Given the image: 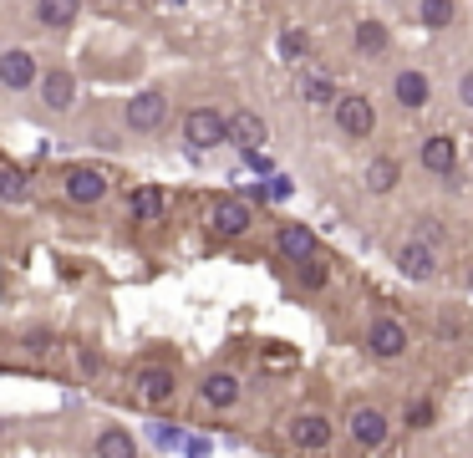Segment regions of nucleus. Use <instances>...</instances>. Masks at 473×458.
I'll list each match as a JSON object with an SVG mask.
<instances>
[{
    "label": "nucleus",
    "mask_w": 473,
    "mask_h": 458,
    "mask_svg": "<svg viewBox=\"0 0 473 458\" xmlns=\"http://www.w3.org/2000/svg\"><path fill=\"white\" fill-rule=\"evenodd\" d=\"M301 97L310 107H331L336 103V82H331L321 66H301Z\"/></svg>",
    "instance_id": "a211bd4d"
},
{
    "label": "nucleus",
    "mask_w": 473,
    "mask_h": 458,
    "mask_svg": "<svg viewBox=\"0 0 473 458\" xmlns=\"http://www.w3.org/2000/svg\"><path fill=\"white\" fill-rule=\"evenodd\" d=\"M31 16H36L42 26H72L77 21V5H72V0H42Z\"/></svg>",
    "instance_id": "4be33fe9"
},
{
    "label": "nucleus",
    "mask_w": 473,
    "mask_h": 458,
    "mask_svg": "<svg viewBox=\"0 0 473 458\" xmlns=\"http://www.w3.org/2000/svg\"><path fill=\"white\" fill-rule=\"evenodd\" d=\"M367 188H371V194H392V188H397V164H392V158H371Z\"/></svg>",
    "instance_id": "393cba45"
},
{
    "label": "nucleus",
    "mask_w": 473,
    "mask_h": 458,
    "mask_svg": "<svg viewBox=\"0 0 473 458\" xmlns=\"http://www.w3.org/2000/svg\"><path fill=\"white\" fill-rule=\"evenodd\" d=\"M26 341H31V347H36V352H46V347H51V341H57V336H51V332H31V336H26Z\"/></svg>",
    "instance_id": "473e14b6"
},
{
    "label": "nucleus",
    "mask_w": 473,
    "mask_h": 458,
    "mask_svg": "<svg viewBox=\"0 0 473 458\" xmlns=\"http://www.w3.org/2000/svg\"><path fill=\"white\" fill-rule=\"evenodd\" d=\"M168 118V97L158 92V87H148V92H138L133 103L123 107V123L133 127V133H158Z\"/></svg>",
    "instance_id": "f03ea898"
},
{
    "label": "nucleus",
    "mask_w": 473,
    "mask_h": 458,
    "mask_svg": "<svg viewBox=\"0 0 473 458\" xmlns=\"http://www.w3.org/2000/svg\"><path fill=\"white\" fill-rule=\"evenodd\" d=\"M347 433L362 443V448H382L387 443V413H377V408H351V417H347Z\"/></svg>",
    "instance_id": "1a4fd4ad"
},
{
    "label": "nucleus",
    "mask_w": 473,
    "mask_h": 458,
    "mask_svg": "<svg viewBox=\"0 0 473 458\" xmlns=\"http://www.w3.org/2000/svg\"><path fill=\"white\" fill-rule=\"evenodd\" d=\"M249 219H255L249 204L234 199V194H229V199H214V209H209V229H214L219 240H240V234L249 229Z\"/></svg>",
    "instance_id": "423d86ee"
},
{
    "label": "nucleus",
    "mask_w": 473,
    "mask_h": 458,
    "mask_svg": "<svg viewBox=\"0 0 473 458\" xmlns=\"http://www.w3.org/2000/svg\"><path fill=\"white\" fill-rule=\"evenodd\" d=\"M351 36H356V51H362V57L387 51V26H382V21H356V31H351Z\"/></svg>",
    "instance_id": "412c9836"
},
{
    "label": "nucleus",
    "mask_w": 473,
    "mask_h": 458,
    "mask_svg": "<svg viewBox=\"0 0 473 458\" xmlns=\"http://www.w3.org/2000/svg\"><path fill=\"white\" fill-rule=\"evenodd\" d=\"M275 250L286 255V260H295V265H310V260H316V229L280 225L275 229Z\"/></svg>",
    "instance_id": "9b49d317"
},
{
    "label": "nucleus",
    "mask_w": 473,
    "mask_h": 458,
    "mask_svg": "<svg viewBox=\"0 0 473 458\" xmlns=\"http://www.w3.org/2000/svg\"><path fill=\"white\" fill-rule=\"evenodd\" d=\"M148 433H153V443H158V448H179V428H173V423H153Z\"/></svg>",
    "instance_id": "cd10ccee"
},
{
    "label": "nucleus",
    "mask_w": 473,
    "mask_h": 458,
    "mask_svg": "<svg viewBox=\"0 0 473 458\" xmlns=\"http://www.w3.org/2000/svg\"><path fill=\"white\" fill-rule=\"evenodd\" d=\"M97 458H138V443H133V433H123V428H107V433L97 438Z\"/></svg>",
    "instance_id": "aec40b11"
},
{
    "label": "nucleus",
    "mask_w": 473,
    "mask_h": 458,
    "mask_svg": "<svg viewBox=\"0 0 473 458\" xmlns=\"http://www.w3.org/2000/svg\"><path fill=\"white\" fill-rule=\"evenodd\" d=\"M62 194H66V204H77V209H92V204H103V199H107V173H103V168H92V164H77V168H66V179H62Z\"/></svg>",
    "instance_id": "f257e3e1"
},
{
    "label": "nucleus",
    "mask_w": 473,
    "mask_h": 458,
    "mask_svg": "<svg viewBox=\"0 0 473 458\" xmlns=\"http://www.w3.org/2000/svg\"><path fill=\"white\" fill-rule=\"evenodd\" d=\"M428 417H432V408H428V402H412V408H408V423H412V428H423Z\"/></svg>",
    "instance_id": "c756f323"
},
{
    "label": "nucleus",
    "mask_w": 473,
    "mask_h": 458,
    "mask_svg": "<svg viewBox=\"0 0 473 458\" xmlns=\"http://www.w3.org/2000/svg\"><path fill=\"white\" fill-rule=\"evenodd\" d=\"M392 97L408 107V112H423V107H428V77H423L417 66H402L397 82H392Z\"/></svg>",
    "instance_id": "2eb2a0df"
},
{
    "label": "nucleus",
    "mask_w": 473,
    "mask_h": 458,
    "mask_svg": "<svg viewBox=\"0 0 473 458\" xmlns=\"http://www.w3.org/2000/svg\"><path fill=\"white\" fill-rule=\"evenodd\" d=\"M184 138H188V148H219L225 143V112H214V107H194L184 118Z\"/></svg>",
    "instance_id": "39448f33"
},
{
    "label": "nucleus",
    "mask_w": 473,
    "mask_h": 458,
    "mask_svg": "<svg viewBox=\"0 0 473 458\" xmlns=\"http://www.w3.org/2000/svg\"><path fill=\"white\" fill-rule=\"evenodd\" d=\"M199 397H204V408L225 413V408L240 402V377H234V372H209L204 382H199Z\"/></svg>",
    "instance_id": "ddd939ff"
},
{
    "label": "nucleus",
    "mask_w": 473,
    "mask_h": 458,
    "mask_svg": "<svg viewBox=\"0 0 473 458\" xmlns=\"http://www.w3.org/2000/svg\"><path fill=\"white\" fill-rule=\"evenodd\" d=\"M397 271L408 275V280H432L438 275V255L428 250V245H417V240H408V245H397Z\"/></svg>",
    "instance_id": "f8f14e48"
},
{
    "label": "nucleus",
    "mask_w": 473,
    "mask_h": 458,
    "mask_svg": "<svg viewBox=\"0 0 473 458\" xmlns=\"http://www.w3.org/2000/svg\"><path fill=\"white\" fill-rule=\"evenodd\" d=\"M453 16H458V11H453L448 0H423V5H417V26H428V31L453 26Z\"/></svg>",
    "instance_id": "5701e85b"
},
{
    "label": "nucleus",
    "mask_w": 473,
    "mask_h": 458,
    "mask_svg": "<svg viewBox=\"0 0 473 458\" xmlns=\"http://www.w3.org/2000/svg\"><path fill=\"white\" fill-rule=\"evenodd\" d=\"M164 188L158 184H143V188H133V199H127V214H133V219H158V214H164Z\"/></svg>",
    "instance_id": "6ab92c4d"
},
{
    "label": "nucleus",
    "mask_w": 473,
    "mask_h": 458,
    "mask_svg": "<svg viewBox=\"0 0 473 458\" xmlns=\"http://www.w3.org/2000/svg\"><path fill=\"white\" fill-rule=\"evenodd\" d=\"M306 51V31H280V57H301Z\"/></svg>",
    "instance_id": "bb28decb"
},
{
    "label": "nucleus",
    "mask_w": 473,
    "mask_h": 458,
    "mask_svg": "<svg viewBox=\"0 0 473 458\" xmlns=\"http://www.w3.org/2000/svg\"><path fill=\"white\" fill-rule=\"evenodd\" d=\"M417 158H423V168H428V173H438V179H453V168H458V143H453V138H443V133H432Z\"/></svg>",
    "instance_id": "4468645a"
},
{
    "label": "nucleus",
    "mask_w": 473,
    "mask_h": 458,
    "mask_svg": "<svg viewBox=\"0 0 473 458\" xmlns=\"http://www.w3.org/2000/svg\"><path fill=\"white\" fill-rule=\"evenodd\" d=\"M42 97L51 112H66L72 107V97H77V82H72V72H62V66H51L42 77Z\"/></svg>",
    "instance_id": "f3484780"
},
{
    "label": "nucleus",
    "mask_w": 473,
    "mask_h": 458,
    "mask_svg": "<svg viewBox=\"0 0 473 458\" xmlns=\"http://www.w3.org/2000/svg\"><path fill=\"white\" fill-rule=\"evenodd\" d=\"M265 118L260 112H249V107H240V112H229L225 118V143H234L240 153H260L265 148Z\"/></svg>",
    "instance_id": "7ed1b4c3"
},
{
    "label": "nucleus",
    "mask_w": 473,
    "mask_h": 458,
    "mask_svg": "<svg viewBox=\"0 0 473 458\" xmlns=\"http://www.w3.org/2000/svg\"><path fill=\"white\" fill-rule=\"evenodd\" d=\"M367 347H371V356H402L408 352V326L397 321V316H377L371 321V332H367Z\"/></svg>",
    "instance_id": "6e6552de"
},
{
    "label": "nucleus",
    "mask_w": 473,
    "mask_h": 458,
    "mask_svg": "<svg viewBox=\"0 0 473 458\" xmlns=\"http://www.w3.org/2000/svg\"><path fill=\"white\" fill-rule=\"evenodd\" d=\"M331 112H336V127H341L347 138H367L371 127H377V107H371L362 92H351V97H336V103H331Z\"/></svg>",
    "instance_id": "20e7f679"
},
{
    "label": "nucleus",
    "mask_w": 473,
    "mask_h": 458,
    "mask_svg": "<svg viewBox=\"0 0 473 458\" xmlns=\"http://www.w3.org/2000/svg\"><path fill=\"white\" fill-rule=\"evenodd\" d=\"M301 280H306V286H321V280H326V275H321V265H316V260H310V265H301Z\"/></svg>",
    "instance_id": "2f4dec72"
},
{
    "label": "nucleus",
    "mask_w": 473,
    "mask_h": 458,
    "mask_svg": "<svg viewBox=\"0 0 473 458\" xmlns=\"http://www.w3.org/2000/svg\"><path fill=\"white\" fill-rule=\"evenodd\" d=\"M77 367H82V377H97V372H103V356H97V352H82V356H77Z\"/></svg>",
    "instance_id": "c85d7f7f"
},
{
    "label": "nucleus",
    "mask_w": 473,
    "mask_h": 458,
    "mask_svg": "<svg viewBox=\"0 0 473 458\" xmlns=\"http://www.w3.org/2000/svg\"><path fill=\"white\" fill-rule=\"evenodd\" d=\"M412 229H417L412 240H417V245H428V250H438V245L448 240V225H443V219H432V214H428V219H417Z\"/></svg>",
    "instance_id": "a878e982"
},
{
    "label": "nucleus",
    "mask_w": 473,
    "mask_h": 458,
    "mask_svg": "<svg viewBox=\"0 0 473 458\" xmlns=\"http://www.w3.org/2000/svg\"><path fill=\"white\" fill-rule=\"evenodd\" d=\"M331 438H336L331 417H321V413L290 417V443H295V448H306V454H321V448H331Z\"/></svg>",
    "instance_id": "0eeeda50"
},
{
    "label": "nucleus",
    "mask_w": 473,
    "mask_h": 458,
    "mask_svg": "<svg viewBox=\"0 0 473 458\" xmlns=\"http://www.w3.org/2000/svg\"><path fill=\"white\" fill-rule=\"evenodd\" d=\"M36 82V62H31V51H0V87H11V92H21V87Z\"/></svg>",
    "instance_id": "dca6fc26"
},
{
    "label": "nucleus",
    "mask_w": 473,
    "mask_h": 458,
    "mask_svg": "<svg viewBox=\"0 0 473 458\" xmlns=\"http://www.w3.org/2000/svg\"><path fill=\"white\" fill-rule=\"evenodd\" d=\"M458 97H463V107H473V72L458 77Z\"/></svg>",
    "instance_id": "7c9ffc66"
},
{
    "label": "nucleus",
    "mask_w": 473,
    "mask_h": 458,
    "mask_svg": "<svg viewBox=\"0 0 473 458\" xmlns=\"http://www.w3.org/2000/svg\"><path fill=\"white\" fill-rule=\"evenodd\" d=\"M26 199V173L16 164H0V204H21Z\"/></svg>",
    "instance_id": "b1692460"
},
{
    "label": "nucleus",
    "mask_w": 473,
    "mask_h": 458,
    "mask_svg": "<svg viewBox=\"0 0 473 458\" xmlns=\"http://www.w3.org/2000/svg\"><path fill=\"white\" fill-rule=\"evenodd\" d=\"M133 387H138V402H148V408H168V402H173V393H179V382H173V372H168V367H143Z\"/></svg>",
    "instance_id": "9d476101"
}]
</instances>
